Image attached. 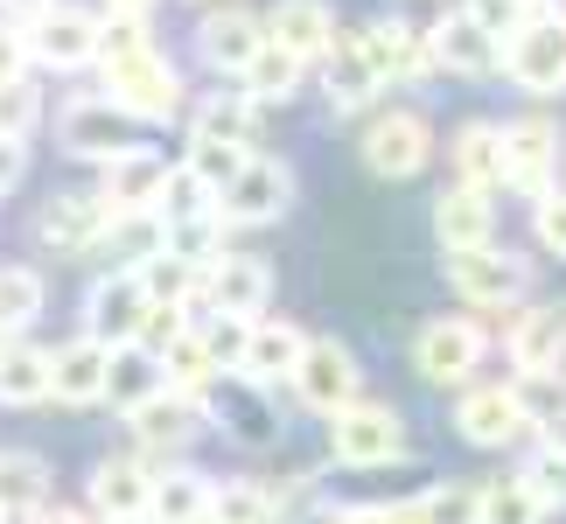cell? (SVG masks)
I'll return each mask as SVG.
<instances>
[{
    "label": "cell",
    "mask_w": 566,
    "mask_h": 524,
    "mask_svg": "<svg viewBox=\"0 0 566 524\" xmlns=\"http://www.w3.org/2000/svg\"><path fill=\"white\" fill-rule=\"evenodd\" d=\"M504 71L525 92H559L566 84V14H525V29L504 42Z\"/></svg>",
    "instance_id": "cell-1"
},
{
    "label": "cell",
    "mask_w": 566,
    "mask_h": 524,
    "mask_svg": "<svg viewBox=\"0 0 566 524\" xmlns=\"http://www.w3.org/2000/svg\"><path fill=\"white\" fill-rule=\"evenodd\" d=\"M336 462H350V469H378V462H399V448H406V427H399V412L391 406H364L350 399L336 412Z\"/></svg>",
    "instance_id": "cell-2"
},
{
    "label": "cell",
    "mask_w": 566,
    "mask_h": 524,
    "mask_svg": "<svg viewBox=\"0 0 566 524\" xmlns=\"http://www.w3.org/2000/svg\"><path fill=\"white\" fill-rule=\"evenodd\" d=\"M105 98H113L126 119H168V113H176V98H182V84H176V71H168L155 50H147V56L105 71Z\"/></svg>",
    "instance_id": "cell-3"
},
{
    "label": "cell",
    "mask_w": 566,
    "mask_h": 524,
    "mask_svg": "<svg viewBox=\"0 0 566 524\" xmlns=\"http://www.w3.org/2000/svg\"><path fill=\"white\" fill-rule=\"evenodd\" d=\"M294 196V175L266 161V155H245V168L231 175V189L217 196V217H231V224H273L280 210H287Z\"/></svg>",
    "instance_id": "cell-4"
},
{
    "label": "cell",
    "mask_w": 566,
    "mask_h": 524,
    "mask_svg": "<svg viewBox=\"0 0 566 524\" xmlns=\"http://www.w3.org/2000/svg\"><path fill=\"white\" fill-rule=\"evenodd\" d=\"M504 147V182L525 196H553V168H559V126L553 119H517L496 134Z\"/></svg>",
    "instance_id": "cell-5"
},
{
    "label": "cell",
    "mask_w": 566,
    "mask_h": 524,
    "mask_svg": "<svg viewBox=\"0 0 566 524\" xmlns=\"http://www.w3.org/2000/svg\"><path fill=\"white\" fill-rule=\"evenodd\" d=\"M412 364H420V378L433 385H462L475 364H483V329L462 315H441V322H427L420 343H412Z\"/></svg>",
    "instance_id": "cell-6"
},
{
    "label": "cell",
    "mask_w": 566,
    "mask_h": 524,
    "mask_svg": "<svg viewBox=\"0 0 566 524\" xmlns=\"http://www.w3.org/2000/svg\"><path fill=\"white\" fill-rule=\"evenodd\" d=\"M63 147H71L77 161H113V155L134 147V119H126L113 98H77L71 113H63Z\"/></svg>",
    "instance_id": "cell-7"
},
{
    "label": "cell",
    "mask_w": 566,
    "mask_h": 524,
    "mask_svg": "<svg viewBox=\"0 0 566 524\" xmlns=\"http://www.w3.org/2000/svg\"><path fill=\"white\" fill-rule=\"evenodd\" d=\"M147 308H155V301L140 294V280L119 273V280H98V287H92V301H84V322H92V336H98L105 349H119V343H140Z\"/></svg>",
    "instance_id": "cell-8"
},
{
    "label": "cell",
    "mask_w": 566,
    "mask_h": 524,
    "mask_svg": "<svg viewBox=\"0 0 566 524\" xmlns=\"http://www.w3.org/2000/svg\"><path fill=\"white\" fill-rule=\"evenodd\" d=\"M168 168L161 155H147V147H126V155L105 161V196L98 203L113 210V217H134V210H155L161 203V189H168Z\"/></svg>",
    "instance_id": "cell-9"
},
{
    "label": "cell",
    "mask_w": 566,
    "mask_h": 524,
    "mask_svg": "<svg viewBox=\"0 0 566 524\" xmlns=\"http://www.w3.org/2000/svg\"><path fill=\"white\" fill-rule=\"evenodd\" d=\"M294 385H301V399L315 412H343L357 399V357L343 343H308L301 364H294Z\"/></svg>",
    "instance_id": "cell-10"
},
{
    "label": "cell",
    "mask_w": 566,
    "mask_h": 524,
    "mask_svg": "<svg viewBox=\"0 0 566 524\" xmlns=\"http://www.w3.org/2000/svg\"><path fill=\"white\" fill-rule=\"evenodd\" d=\"M29 56L56 63V71H77V63L98 56V21L77 14V8H42L35 29H29Z\"/></svg>",
    "instance_id": "cell-11"
},
{
    "label": "cell",
    "mask_w": 566,
    "mask_h": 524,
    "mask_svg": "<svg viewBox=\"0 0 566 524\" xmlns=\"http://www.w3.org/2000/svg\"><path fill=\"white\" fill-rule=\"evenodd\" d=\"M427 147H433V134H427L420 113H391L364 134V161H371V175H420Z\"/></svg>",
    "instance_id": "cell-12"
},
{
    "label": "cell",
    "mask_w": 566,
    "mask_h": 524,
    "mask_svg": "<svg viewBox=\"0 0 566 524\" xmlns=\"http://www.w3.org/2000/svg\"><path fill=\"white\" fill-rule=\"evenodd\" d=\"M454 287H462V301H475V308H511L517 294H525V266H517L511 252H454Z\"/></svg>",
    "instance_id": "cell-13"
},
{
    "label": "cell",
    "mask_w": 566,
    "mask_h": 524,
    "mask_svg": "<svg viewBox=\"0 0 566 524\" xmlns=\"http://www.w3.org/2000/svg\"><path fill=\"white\" fill-rule=\"evenodd\" d=\"M454 427H462V441H475V448H504V441L525 433V399H517L511 385H483V391L462 399Z\"/></svg>",
    "instance_id": "cell-14"
},
{
    "label": "cell",
    "mask_w": 566,
    "mask_h": 524,
    "mask_svg": "<svg viewBox=\"0 0 566 524\" xmlns=\"http://www.w3.org/2000/svg\"><path fill=\"white\" fill-rule=\"evenodd\" d=\"M559 357H566V308H525L511 322V364L525 370V378L559 370Z\"/></svg>",
    "instance_id": "cell-15"
},
{
    "label": "cell",
    "mask_w": 566,
    "mask_h": 524,
    "mask_svg": "<svg viewBox=\"0 0 566 524\" xmlns=\"http://www.w3.org/2000/svg\"><path fill=\"white\" fill-rule=\"evenodd\" d=\"M266 266L259 259H245V252H217L210 259V301H217V315H245V322H259V308H266Z\"/></svg>",
    "instance_id": "cell-16"
},
{
    "label": "cell",
    "mask_w": 566,
    "mask_h": 524,
    "mask_svg": "<svg viewBox=\"0 0 566 524\" xmlns=\"http://www.w3.org/2000/svg\"><path fill=\"white\" fill-rule=\"evenodd\" d=\"M259 391H266V385H252V378H210L196 399H210V412L224 420V433H238V441H266V433H273V412H266Z\"/></svg>",
    "instance_id": "cell-17"
},
{
    "label": "cell",
    "mask_w": 566,
    "mask_h": 524,
    "mask_svg": "<svg viewBox=\"0 0 566 524\" xmlns=\"http://www.w3.org/2000/svg\"><path fill=\"white\" fill-rule=\"evenodd\" d=\"M105 349L98 336H84V343H71V349H56L50 357V391L63 406H92V399H105Z\"/></svg>",
    "instance_id": "cell-18"
},
{
    "label": "cell",
    "mask_w": 566,
    "mask_h": 524,
    "mask_svg": "<svg viewBox=\"0 0 566 524\" xmlns=\"http://www.w3.org/2000/svg\"><path fill=\"white\" fill-rule=\"evenodd\" d=\"M301 349H308V336L294 329V322H252L245 336V357H238V370H245L252 385H273V378H294Z\"/></svg>",
    "instance_id": "cell-19"
},
{
    "label": "cell",
    "mask_w": 566,
    "mask_h": 524,
    "mask_svg": "<svg viewBox=\"0 0 566 524\" xmlns=\"http://www.w3.org/2000/svg\"><path fill=\"white\" fill-rule=\"evenodd\" d=\"M266 42H280V50H294L308 63V56H322L336 42V14L322 8V0H280L273 21H266Z\"/></svg>",
    "instance_id": "cell-20"
},
{
    "label": "cell",
    "mask_w": 566,
    "mask_h": 524,
    "mask_svg": "<svg viewBox=\"0 0 566 524\" xmlns=\"http://www.w3.org/2000/svg\"><path fill=\"white\" fill-rule=\"evenodd\" d=\"M155 391H168V378H161V357H155V349H140V343H119L113 357H105V399H113L119 412L147 406Z\"/></svg>",
    "instance_id": "cell-21"
},
{
    "label": "cell",
    "mask_w": 566,
    "mask_h": 524,
    "mask_svg": "<svg viewBox=\"0 0 566 524\" xmlns=\"http://www.w3.org/2000/svg\"><path fill=\"white\" fill-rule=\"evenodd\" d=\"M322 84H329V98L343 113H357V105L378 98V71H371V56H364L357 35H336L329 50H322Z\"/></svg>",
    "instance_id": "cell-22"
},
{
    "label": "cell",
    "mask_w": 566,
    "mask_h": 524,
    "mask_svg": "<svg viewBox=\"0 0 566 524\" xmlns=\"http://www.w3.org/2000/svg\"><path fill=\"white\" fill-rule=\"evenodd\" d=\"M427 56L448 63V71H462V77H490V71H496V42L475 29L469 14H448L441 29L427 35Z\"/></svg>",
    "instance_id": "cell-23"
},
{
    "label": "cell",
    "mask_w": 566,
    "mask_h": 524,
    "mask_svg": "<svg viewBox=\"0 0 566 524\" xmlns=\"http://www.w3.org/2000/svg\"><path fill=\"white\" fill-rule=\"evenodd\" d=\"M357 42H364V56H371L378 84H385V77H399V84H406V77H420L427 63H433V56H427V42L412 35L406 21H371V29H364Z\"/></svg>",
    "instance_id": "cell-24"
},
{
    "label": "cell",
    "mask_w": 566,
    "mask_h": 524,
    "mask_svg": "<svg viewBox=\"0 0 566 524\" xmlns=\"http://www.w3.org/2000/svg\"><path fill=\"white\" fill-rule=\"evenodd\" d=\"M113 224V210L98 203V196H56L50 210H42V238H50L56 252H84L92 238H105Z\"/></svg>",
    "instance_id": "cell-25"
},
{
    "label": "cell",
    "mask_w": 566,
    "mask_h": 524,
    "mask_svg": "<svg viewBox=\"0 0 566 524\" xmlns=\"http://www.w3.org/2000/svg\"><path fill=\"white\" fill-rule=\"evenodd\" d=\"M433 231H441L448 252H483L490 245V210H483V189H448L441 203H433Z\"/></svg>",
    "instance_id": "cell-26"
},
{
    "label": "cell",
    "mask_w": 566,
    "mask_h": 524,
    "mask_svg": "<svg viewBox=\"0 0 566 524\" xmlns=\"http://www.w3.org/2000/svg\"><path fill=\"white\" fill-rule=\"evenodd\" d=\"M196 42H203V56L217 63V71H245L252 50L266 42V29H259L245 8H224V14H210L203 29H196Z\"/></svg>",
    "instance_id": "cell-27"
},
{
    "label": "cell",
    "mask_w": 566,
    "mask_h": 524,
    "mask_svg": "<svg viewBox=\"0 0 566 524\" xmlns=\"http://www.w3.org/2000/svg\"><path fill=\"white\" fill-rule=\"evenodd\" d=\"M147 496H155V483H147L140 462H98V475H92V504H98V517L134 524V517L147 511Z\"/></svg>",
    "instance_id": "cell-28"
},
{
    "label": "cell",
    "mask_w": 566,
    "mask_h": 524,
    "mask_svg": "<svg viewBox=\"0 0 566 524\" xmlns=\"http://www.w3.org/2000/svg\"><path fill=\"white\" fill-rule=\"evenodd\" d=\"M483 511V483H433L399 511V524H475Z\"/></svg>",
    "instance_id": "cell-29"
},
{
    "label": "cell",
    "mask_w": 566,
    "mask_h": 524,
    "mask_svg": "<svg viewBox=\"0 0 566 524\" xmlns=\"http://www.w3.org/2000/svg\"><path fill=\"white\" fill-rule=\"evenodd\" d=\"M134 280H140V294L155 301V308H182V301L196 294V280H203V266H189L182 252H155V259H140L134 266Z\"/></svg>",
    "instance_id": "cell-30"
},
{
    "label": "cell",
    "mask_w": 566,
    "mask_h": 524,
    "mask_svg": "<svg viewBox=\"0 0 566 524\" xmlns=\"http://www.w3.org/2000/svg\"><path fill=\"white\" fill-rule=\"evenodd\" d=\"M0 399H8V406L50 399V357L29 349V343H0Z\"/></svg>",
    "instance_id": "cell-31"
},
{
    "label": "cell",
    "mask_w": 566,
    "mask_h": 524,
    "mask_svg": "<svg viewBox=\"0 0 566 524\" xmlns=\"http://www.w3.org/2000/svg\"><path fill=\"white\" fill-rule=\"evenodd\" d=\"M454 175H462V189H490L504 182V147H496V126H462L454 134Z\"/></svg>",
    "instance_id": "cell-32"
},
{
    "label": "cell",
    "mask_w": 566,
    "mask_h": 524,
    "mask_svg": "<svg viewBox=\"0 0 566 524\" xmlns=\"http://www.w3.org/2000/svg\"><path fill=\"white\" fill-rule=\"evenodd\" d=\"M189 427H196L189 399H168V391H155L147 406H134V433H140L147 448H182V441H189Z\"/></svg>",
    "instance_id": "cell-33"
},
{
    "label": "cell",
    "mask_w": 566,
    "mask_h": 524,
    "mask_svg": "<svg viewBox=\"0 0 566 524\" xmlns=\"http://www.w3.org/2000/svg\"><path fill=\"white\" fill-rule=\"evenodd\" d=\"M161 378H168V385H176V391H182V399H196V391H203V385L217 378V357H210V343L182 329L176 343H168V349H161Z\"/></svg>",
    "instance_id": "cell-34"
},
{
    "label": "cell",
    "mask_w": 566,
    "mask_h": 524,
    "mask_svg": "<svg viewBox=\"0 0 566 524\" xmlns=\"http://www.w3.org/2000/svg\"><path fill=\"white\" fill-rule=\"evenodd\" d=\"M238 77L252 84V98H287L294 84H301V56H294V50H280V42H259L252 63H245Z\"/></svg>",
    "instance_id": "cell-35"
},
{
    "label": "cell",
    "mask_w": 566,
    "mask_h": 524,
    "mask_svg": "<svg viewBox=\"0 0 566 524\" xmlns=\"http://www.w3.org/2000/svg\"><path fill=\"white\" fill-rule=\"evenodd\" d=\"M42 490H50L42 454H0V511H35Z\"/></svg>",
    "instance_id": "cell-36"
},
{
    "label": "cell",
    "mask_w": 566,
    "mask_h": 524,
    "mask_svg": "<svg viewBox=\"0 0 566 524\" xmlns=\"http://www.w3.org/2000/svg\"><path fill=\"white\" fill-rule=\"evenodd\" d=\"M147 511H155L161 524H196L210 511V483H196V475H168V483H155Z\"/></svg>",
    "instance_id": "cell-37"
},
{
    "label": "cell",
    "mask_w": 566,
    "mask_h": 524,
    "mask_svg": "<svg viewBox=\"0 0 566 524\" xmlns=\"http://www.w3.org/2000/svg\"><path fill=\"white\" fill-rule=\"evenodd\" d=\"M210 524H273V496L259 490V483H224V490H210Z\"/></svg>",
    "instance_id": "cell-38"
},
{
    "label": "cell",
    "mask_w": 566,
    "mask_h": 524,
    "mask_svg": "<svg viewBox=\"0 0 566 524\" xmlns=\"http://www.w3.org/2000/svg\"><path fill=\"white\" fill-rule=\"evenodd\" d=\"M35 315H42V280L29 266H8V273H0V336L29 329Z\"/></svg>",
    "instance_id": "cell-39"
},
{
    "label": "cell",
    "mask_w": 566,
    "mask_h": 524,
    "mask_svg": "<svg viewBox=\"0 0 566 524\" xmlns=\"http://www.w3.org/2000/svg\"><path fill=\"white\" fill-rule=\"evenodd\" d=\"M238 168H245V147H224V140H203V134H196V140H189V175H196V182H203V189H217V196H224Z\"/></svg>",
    "instance_id": "cell-40"
},
{
    "label": "cell",
    "mask_w": 566,
    "mask_h": 524,
    "mask_svg": "<svg viewBox=\"0 0 566 524\" xmlns=\"http://www.w3.org/2000/svg\"><path fill=\"white\" fill-rule=\"evenodd\" d=\"M203 140H224V147H252V98H210L203 119H196Z\"/></svg>",
    "instance_id": "cell-41"
},
{
    "label": "cell",
    "mask_w": 566,
    "mask_h": 524,
    "mask_svg": "<svg viewBox=\"0 0 566 524\" xmlns=\"http://www.w3.org/2000/svg\"><path fill=\"white\" fill-rule=\"evenodd\" d=\"M538 496L525 483H483V511H475V524H538Z\"/></svg>",
    "instance_id": "cell-42"
},
{
    "label": "cell",
    "mask_w": 566,
    "mask_h": 524,
    "mask_svg": "<svg viewBox=\"0 0 566 524\" xmlns=\"http://www.w3.org/2000/svg\"><path fill=\"white\" fill-rule=\"evenodd\" d=\"M134 56H147V21L140 14H113L98 29V63L113 71V63H134Z\"/></svg>",
    "instance_id": "cell-43"
},
{
    "label": "cell",
    "mask_w": 566,
    "mask_h": 524,
    "mask_svg": "<svg viewBox=\"0 0 566 524\" xmlns=\"http://www.w3.org/2000/svg\"><path fill=\"white\" fill-rule=\"evenodd\" d=\"M462 14H469L490 42H511L517 29H525V14H532V8H525V0H469Z\"/></svg>",
    "instance_id": "cell-44"
},
{
    "label": "cell",
    "mask_w": 566,
    "mask_h": 524,
    "mask_svg": "<svg viewBox=\"0 0 566 524\" xmlns=\"http://www.w3.org/2000/svg\"><path fill=\"white\" fill-rule=\"evenodd\" d=\"M29 126H35V92L29 84H0V134L21 140Z\"/></svg>",
    "instance_id": "cell-45"
},
{
    "label": "cell",
    "mask_w": 566,
    "mask_h": 524,
    "mask_svg": "<svg viewBox=\"0 0 566 524\" xmlns=\"http://www.w3.org/2000/svg\"><path fill=\"white\" fill-rule=\"evenodd\" d=\"M517 483H525L538 504H553V496H566V462H559V454H538V462L517 475Z\"/></svg>",
    "instance_id": "cell-46"
},
{
    "label": "cell",
    "mask_w": 566,
    "mask_h": 524,
    "mask_svg": "<svg viewBox=\"0 0 566 524\" xmlns=\"http://www.w3.org/2000/svg\"><path fill=\"white\" fill-rule=\"evenodd\" d=\"M532 224H538V245L566 259V196H538V217H532Z\"/></svg>",
    "instance_id": "cell-47"
},
{
    "label": "cell",
    "mask_w": 566,
    "mask_h": 524,
    "mask_svg": "<svg viewBox=\"0 0 566 524\" xmlns=\"http://www.w3.org/2000/svg\"><path fill=\"white\" fill-rule=\"evenodd\" d=\"M245 336H252L245 315H217V329H210L203 343H210V357H231V364H238V357H245Z\"/></svg>",
    "instance_id": "cell-48"
},
{
    "label": "cell",
    "mask_w": 566,
    "mask_h": 524,
    "mask_svg": "<svg viewBox=\"0 0 566 524\" xmlns=\"http://www.w3.org/2000/svg\"><path fill=\"white\" fill-rule=\"evenodd\" d=\"M21 71H29V35L0 29V84H21Z\"/></svg>",
    "instance_id": "cell-49"
},
{
    "label": "cell",
    "mask_w": 566,
    "mask_h": 524,
    "mask_svg": "<svg viewBox=\"0 0 566 524\" xmlns=\"http://www.w3.org/2000/svg\"><path fill=\"white\" fill-rule=\"evenodd\" d=\"M14 182H21V140L0 134V189H14Z\"/></svg>",
    "instance_id": "cell-50"
},
{
    "label": "cell",
    "mask_w": 566,
    "mask_h": 524,
    "mask_svg": "<svg viewBox=\"0 0 566 524\" xmlns=\"http://www.w3.org/2000/svg\"><path fill=\"white\" fill-rule=\"evenodd\" d=\"M546 454H559V462H566V406L546 420Z\"/></svg>",
    "instance_id": "cell-51"
},
{
    "label": "cell",
    "mask_w": 566,
    "mask_h": 524,
    "mask_svg": "<svg viewBox=\"0 0 566 524\" xmlns=\"http://www.w3.org/2000/svg\"><path fill=\"white\" fill-rule=\"evenodd\" d=\"M35 524H84L77 511H50V504H35Z\"/></svg>",
    "instance_id": "cell-52"
},
{
    "label": "cell",
    "mask_w": 566,
    "mask_h": 524,
    "mask_svg": "<svg viewBox=\"0 0 566 524\" xmlns=\"http://www.w3.org/2000/svg\"><path fill=\"white\" fill-rule=\"evenodd\" d=\"M343 524H399V511H350Z\"/></svg>",
    "instance_id": "cell-53"
},
{
    "label": "cell",
    "mask_w": 566,
    "mask_h": 524,
    "mask_svg": "<svg viewBox=\"0 0 566 524\" xmlns=\"http://www.w3.org/2000/svg\"><path fill=\"white\" fill-rule=\"evenodd\" d=\"M0 8H21V14H42V8H56V0H0Z\"/></svg>",
    "instance_id": "cell-54"
},
{
    "label": "cell",
    "mask_w": 566,
    "mask_h": 524,
    "mask_svg": "<svg viewBox=\"0 0 566 524\" xmlns=\"http://www.w3.org/2000/svg\"><path fill=\"white\" fill-rule=\"evenodd\" d=\"M113 14H147V0H105Z\"/></svg>",
    "instance_id": "cell-55"
},
{
    "label": "cell",
    "mask_w": 566,
    "mask_h": 524,
    "mask_svg": "<svg viewBox=\"0 0 566 524\" xmlns=\"http://www.w3.org/2000/svg\"><path fill=\"white\" fill-rule=\"evenodd\" d=\"M0 524H8V511H0Z\"/></svg>",
    "instance_id": "cell-56"
},
{
    "label": "cell",
    "mask_w": 566,
    "mask_h": 524,
    "mask_svg": "<svg viewBox=\"0 0 566 524\" xmlns=\"http://www.w3.org/2000/svg\"><path fill=\"white\" fill-rule=\"evenodd\" d=\"M525 8H538V0H525Z\"/></svg>",
    "instance_id": "cell-57"
}]
</instances>
